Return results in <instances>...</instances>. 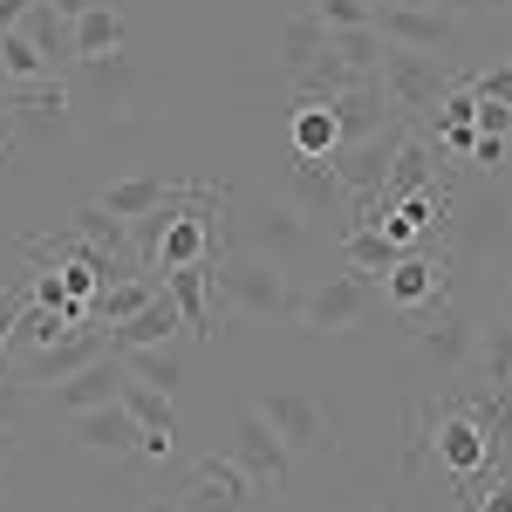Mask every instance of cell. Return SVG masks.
<instances>
[{
  "label": "cell",
  "mask_w": 512,
  "mask_h": 512,
  "mask_svg": "<svg viewBox=\"0 0 512 512\" xmlns=\"http://www.w3.org/2000/svg\"><path fill=\"white\" fill-rule=\"evenodd\" d=\"M212 287H219V301H226L233 315H253V321L301 315V294L287 287V274H280L274 260L233 246V239H226V253H219V267H212Z\"/></svg>",
  "instance_id": "obj_1"
},
{
  "label": "cell",
  "mask_w": 512,
  "mask_h": 512,
  "mask_svg": "<svg viewBox=\"0 0 512 512\" xmlns=\"http://www.w3.org/2000/svg\"><path fill=\"white\" fill-rule=\"evenodd\" d=\"M233 246L260 253V260H274V267H294V260L315 253L321 239H315V219L280 192V198H246V219H239Z\"/></svg>",
  "instance_id": "obj_2"
},
{
  "label": "cell",
  "mask_w": 512,
  "mask_h": 512,
  "mask_svg": "<svg viewBox=\"0 0 512 512\" xmlns=\"http://www.w3.org/2000/svg\"><path fill=\"white\" fill-rule=\"evenodd\" d=\"M376 82H383L390 110L410 123V117H424V110H437V103L458 89V69H451V62H437V55H424V48H390V41H383Z\"/></svg>",
  "instance_id": "obj_3"
},
{
  "label": "cell",
  "mask_w": 512,
  "mask_h": 512,
  "mask_svg": "<svg viewBox=\"0 0 512 512\" xmlns=\"http://www.w3.org/2000/svg\"><path fill=\"white\" fill-rule=\"evenodd\" d=\"M260 417H267V431L294 451V458H315V451H328V417H321V403L308 390H294V383H274V390H260V403H253Z\"/></svg>",
  "instance_id": "obj_4"
},
{
  "label": "cell",
  "mask_w": 512,
  "mask_h": 512,
  "mask_svg": "<svg viewBox=\"0 0 512 512\" xmlns=\"http://www.w3.org/2000/svg\"><path fill=\"white\" fill-rule=\"evenodd\" d=\"M369 308H376V280L369 274H335V280H321L315 294L301 301V321H308L315 335H349Z\"/></svg>",
  "instance_id": "obj_5"
},
{
  "label": "cell",
  "mask_w": 512,
  "mask_h": 512,
  "mask_svg": "<svg viewBox=\"0 0 512 512\" xmlns=\"http://www.w3.org/2000/svg\"><path fill=\"white\" fill-rule=\"evenodd\" d=\"M226 458H233V465L253 478V485H287V478H294V451H287V444L267 431V417H260V410H239L233 451H226Z\"/></svg>",
  "instance_id": "obj_6"
},
{
  "label": "cell",
  "mask_w": 512,
  "mask_h": 512,
  "mask_svg": "<svg viewBox=\"0 0 512 512\" xmlns=\"http://www.w3.org/2000/svg\"><path fill=\"white\" fill-rule=\"evenodd\" d=\"M376 35L390 41V48L444 55L458 41V14H444V7H376Z\"/></svg>",
  "instance_id": "obj_7"
},
{
  "label": "cell",
  "mask_w": 512,
  "mask_h": 512,
  "mask_svg": "<svg viewBox=\"0 0 512 512\" xmlns=\"http://www.w3.org/2000/svg\"><path fill=\"white\" fill-rule=\"evenodd\" d=\"M123 383H130V362H123L117 349H103L96 362H82L76 376H62V383H48L55 390V410H96V403H117L123 396Z\"/></svg>",
  "instance_id": "obj_8"
},
{
  "label": "cell",
  "mask_w": 512,
  "mask_h": 512,
  "mask_svg": "<svg viewBox=\"0 0 512 512\" xmlns=\"http://www.w3.org/2000/svg\"><path fill=\"white\" fill-rule=\"evenodd\" d=\"M246 485L253 478L239 472L233 458H198L185 492H178V512H239L246 506Z\"/></svg>",
  "instance_id": "obj_9"
},
{
  "label": "cell",
  "mask_w": 512,
  "mask_h": 512,
  "mask_svg": "<svg viewBox=\"0 0 512 512\" xmlns=\"http://www.w3.org/2000/svg\"><path fill=\"white\" fill-rule=\"evenodd\" d=\"M69 431H76V444L96 451V458H130L137 437H144V424H137L123 403H96V410H76V417H69Z\"/></svg>",
  "instance_id": "obj_10"
},
{
  "label": "cell",
  "mask_w": 512,
  "mask_h": 512,
  "mask_svg": "<svg viewBox=\"0 0 512 512\" xmlns=\"http://www.w3.org/2000/svg\"><path fill=\"white\" fill-rule=\"evenodd\" d=\"M103 349H110V342H103V328H69L62 342H48V349L28 355L14 376H21V383H62V376H76L82 362H96Z\"/></svg>",
  "instance_id": "obj_11"
},
{
  "label": "cell",
  "mask_w": 512,
  "mask_h": 512,
  "mask_svg": "<svg viewBox=\"0 0 512 512\" xmlns=\"http://www.w3.org/2000/svg\"><path fill=\"white\" fill-rule=\"evenodd\" d=\"M178 328H185V315H178V301H171V294L158 287V294H151V301H144V308H137L130 321L103 328V342H110L117 355H130V349H158V342H171Z\"/></svg>",
  "instance_id": "obj_12"
},
{
  "label": "cell",
  "mask_w": 512,
  "mask_h": 512,
  "mask_svg": "<svg viewBox=\"0 0 512 512\" xmlns=\"http://www.w3.org/2000/svg\"><path fill=\"white\" fill-rule=\"evenodd\" d=\"M417 349L431 355L437 369H465V362H472V349H478V328L458 315V308H437V315L417 328Z\"/></svg>",
  "instance_id": "obj_13"
},
{
  "label": "cell",
  "mask_w": 512,
  "mask_h": 512,
  "mask_svg": "<svg viewBox=\"0 0 512 512\" xmlns=\"http://www.w3.org/2000/svg\"><path fill=\"white\" fill-rule=\"evenodd\" d=\"M21 35L48 55V69H55V76H69V69H76V21H62L48 0H35V7L21 14Z\"/></svg>",
  "instance_id": "obj_14"
},
{
  "label": "cell",
  "mask_w": 512,
  "mask_h": 512,
  "mask_svg": "<svg viewBox=\"0 0 512 512\" xmlns=\"http://www.w3.org/2000/svg\"><path fill=\"white\" fill-rule=\"evenodd\" d=\"M492 451H499V444L485 437V424H478V417H451V424L437 431V458H444L458 478L485 472V465H492Z\"/></svg>",
  "instance_id": "obj_15"
},
{
  "label": "cell",
  "mask_w": 512,
  "mask_h": 512,
  "mask_svg": "<svg viewBox=\"0 0 512 512\" xmlns=\"http://www.w3.org/2000/svg\"><path fill=\"white\" fill-rule=\"evenodd\" d=\"M164 294L178 301V315H185V328L192 335H212V260H198V267H171L164 274Z\"/></svg>",
  "instance_id": "obj_16"
},
{
  "label": "cell",
  "mask_w": 512,
  "mask_h": 512,
  "mask_svg": "<svg viewBox=\"0 0 512 512\" xmlns=\"http://www.w3.org/2000/svg\"><path fill=\"white\" fill-rule=\"evenodd\" d=\"M287 144H294V158H335L342 151V123L328 103H301L294 123H287Z\"/></svg>",
  "instance_id": "obj_17"
},
{
  "label": "cell",
  "mask_w": 512,
  "mask_h": 512,
  "mask_svg": "<svg viewBox=\"0 0 512 512\" xmlns=\"http://www.w3.org/2000/svg\"><path fill=\"white\" fill-rule=\"evenodd\" d=\"M342 260H349V274H390L396 260H403V246H396L390 233H383V226H349V233H342Z\"/></svg>",
  "instance_id": "obj_18"
},
{
  "label": "cell",
  "mask_w": 512,
  "mask_h": 512,
  "mask_svg": "<svg viewBox=\"0 0 512 512\" xmlns=\"http://www.w3.org/2000/svg\"><path fill=\"white\" fill-rule=\"evenodd\" d=\"M321 55H328V28L315 21V7H308V14H287V21H280V69L301 76Z\"/></svg>",
  "instance_id": "obj_19"
},
{
  "label": "cell",
  "mask_w": 512,
  "mask_h": 512,
  "mask_svg": "<svg viewBox=\"0 0 512 512\" xmlns=\"http://www.w3.org/2000/svg\"><path fill=\"white\" fill-rule=\"evenodd\" d=\"M342 192H349V185L335 178V164H328V158H301V164H294V185H287V198H294L308 219H321V212H328Z\"/></svg>",
  "instance_id": "obj_20"
},
{
  "label": "cell",
  "mask_w": 512,
  "mask_h": 512,
  "mask_svg": "<svg viewBox=\"0 0 512 512\" xmlns=\"http://www.w3.org/2000/svg\"><path fill=\"white\" fill-rule=\"evenodd\" d=\"M383 280H390V301L403 308V315H417V308H431V301H437V267H431V260H417V253H403Z\"/></svg>",
  "instance_id": "obj_21"
},
{
  "label": "cell",
  "mask_w": 512,
  "mask_h": 512,
  "mask_svg": "<svg viewBox=\"0 0 512 512\" xmlns=\"http://www.w3.org/2000/svg\"><path fill=\"white\" fill-rule=\"evenodd\" d=\"M151 294H158V280H151V274H123V280H110V287L96 294V308H82V315H96L103 328H117V321H130Z\"/></svg>",
  "instance_id": "obj_22"
},
{
  "label": "cell",
  "mask_w": 512,
  "mask_h": 512,
  "mask_svg": "<svg viewBox=\"0 0 512 512\" xmlns=\"http://www.w3.org/2000/svg\"><path fill=\"white\" fill-rule=\"evenodd\" d=\"M123 362H130V376H137V383H151V390H164V396L185 390V369H192L171 342H158V349H130Z\"/></svg>",
  "instance_id": "obj_23"
},
{
  "label": "cell",
  "mask_w": 512,
  "mask_h": 512,
  "mask_svg": "<svg viewBox=\"0 0 512 512\" xmlns=\"http://www.w3.org/2000/svg\"><path fill=\"white\" fill-rule=\"evenodd\" d=\"M0 82H62L21 28H0Z\"/></svg>",
  "instance_id": "obj_24"
},
{
  "label": "cell",
  "mask_w": 512,
  "mask_h": 512,
  "mask_svg": "<svg viewBox=\"0 0 512 512\" xmlns=\"http://www.w3.org/2000/svg\"><path fill=\"white\" fill-rule=\"evenodd\" d=\"M123 14L103 0V7H89V14H76V62H89V55H117L123 48Z\"/></svg>",
  "instance_id": "obj_25"
},
{
  "label": "cell",
  "mask_w": 512,
  "mask_h": 512,
  "mask_svg": "<svg viewBox=\"0 0 512 512\" xmlns=\"http://www.w3.org/2000/svg\"><path fill=\"white\" fill-rule=\"evenodd\" d=\"M171 192H178V185H164V178H123V185H110L96 205H103L110 219H144V212H158Z\"/></svg>",
  "instance_id": "obj_26"
},
{
  "label": "cell",
  "mask_w": 512,
  "mask_h": 512,
  "mask_svg": "<svg viewBox=\"0 0 512 512\" xmlns=\"http://www.w3.org/2000/svg\"><path fill=\"white\" fill-rule=\"evenodd\" d=\"M76 239L103 246V253L123 260V267H137V260H130V219H110L103 205H82V212H76Z\"/></svg>",
  "instance_id": "obj_27"
},
{
  "label": "cell",
  "mask_w": 512,
  "mask_h": 512,
  "mask_svg": "<svg viewBox=\"0 0 512 512\" xmlns=\"http://www.w3.org/2000/svg\"><path fill=\"white\" fill-rule=\"evenodd\" d=\"M82 69V82H89V89H96V96H110V103H130V89H137V69H130V55H89V62H76Z\"/></svg>",
  "instance_id": "obj_28"
},
{
  "label": "cell",
  "mask_w": 512,
  "mask_h": 512,
  "mask_svg": "<svg viewBox=\"0 0 512 512\" xmlns=\"http://www.w3.org/2000/svg\"><path fill=\"white\" fill-rule=\"evenodd\" d=\"M328 55H342L355 76H376V62H383V35H376V28H328Z\"/></svg>",
  "instance_id": "obj_29"
},
{
  "label": "cell",
  "mask_w": 512,
  "mask_h": 512,
  "mask_svg": "<svg viewBox=\"0 0 512 512\" xmlns=\"http://www.w3.org/2000/svg\"><path fill=\"white\" fill-rule=\"evenodd\" d=\"M117 403L130 410V417H137V424H144V431H171V396L151 390V383H137V376H130Z\"/></svg>",
  "instance_id": "obj_30"
},
{
  "label": "cell",
  "mask_w": 512,
  "mask_h": 512,
  "mask_svg": "<svg viewBox=\"0 0 512 512\" xmlns=\"http://www.w3.org/2000/svg\"><path fill=\"white\" fill-rule=\"evenodd\" d=\"M321 28H376V7L369 0H315Z\"/></svg>",
  "instance_id": "obj_31"
},
{
  "label": "cell",
  "mask_w": 512,
  "mask_h": 512,
  "mask_svg": "<svg viewBox=\"0 0 512 512\" xmlns=\"http://www.w3.org/2000/svg\"><path fill=\"white\" fill-rule=\"evenodd\" d=\"M485 376H492V390H512V328H492V342H485Z\"/></svg>",
  "instance_id": "obj_32"
},
{
  "label": "cell",
  "mask_w": 512,
  "mask_h": 512,
  "mask_svg": "<svg viewBox=\"0 0 512 512\" xmlns=\"http://www.w3.org/2000/svg\"><path fill=\"white\" fill-rule=\"evenodd\" d=\"M21 410H28V383L0 362V424H14V431H21Z\"/></svg>",
  "instance_id": "obj_33"
},
{
  "label": "cell",
  "mask_w": 512,
  "mask_h": 512,
  "mask_svg": "<svg viewBox=\"0 0 512 512\" xmlns=\"http://www.w3.org/2000/svg\"><path fill=\"white\" fill-rule=\"evenodd\" d=\"M472 130H478V137H506V130H512V103H492V96H478Z\"/></svg>",
  "instance_id": "obj_34"
},
{
  "label": "cell",
  "mask_w": 512,
  "mask_h": 512,
  "mask_svg": "<svg viewBox=\"0 0 512 512\" xmlns=\"http://www.w3.org/2000/svg\"><path fill=\"white\" fill-rule=\"evenodd\" d=\"M478 96H492V103H512V62H499V69H485V76H472Z\"/></svg>",
  "instance_id": "obj_35"
},
{
  "label": "cell",
  "mask_w": 512,
  "mask_h": 512,
  "mask_svg": "<svg viewBox=\"0 0 512 512\" xmlns=\"http://www.w3.org/2000/svg\"><path fill=\"white\" fill-rule=\"evenodd\" d=\"M465 164H478V171H499V164H506V137H472Z\"/></svg>",
  "instance_id": "obj_36"
},
{
  "label": "cell",
  "mask_w": 512,
  "mask_h": 512,
  "mask_svg": "<svg viewBox=\"0 0 512 512\" xmlns=\"http://www.w3.org/2000/svg\"><path fill=\"white\" fill-rule=\"evenodd\" d=\"M472 512H512V478H499V472H492V492H485V499H478Z\"/></svg>",
  "instance_id": "obj_37"
},
{
  "label": "cell",
  "mask_w": 512,
  "mask_h": 512,
  "mask_svg": "<svg viewBox=\"0 0 512 512\" xmlns=\"http://www.w3.org/2000/svg\"><path fill=\"white\" fill-rule=\"evenodd\" d=\"M14 328H21V294H0V349H7Z\"/></svg>",
  "instance_id": "obj_38"
},
{
  "label": "cell",
  "mask_w": 512,
  "mask_h": 512,
  "mask_svg": "<svg viewBox=\"0 0 512 512\" xmlns=\"http://www.w3.org/2000/svg\"><path fill=\"white\" fill-rule=\"evenodd\" d=\"M137 451H144V458H171V431H144V437H137Z\"/></svg>",
  "instance_id": "obj_39"
},
{
  "label": "cell",
  "mask_w": 512,
  "mask_h": 512,
  "mask_svg": "<svg viewBox=\"0 0 512 512\" xmlns=\"http://www.w3.org/2000/svg\"><path fill=\"white\" fill-rule=\"evenodd\" d=\"M14 458H21V431H14V424H0V465H14Z\"/></svg>",
  "instance_id": "obj_40"
},
{
  "label": "cell",
  "mask_w": 512,
  "mask_h": 512,
  "mask_svg": "<svg viewBox=\"0 0 512 512\" xmlns=\"http://www.w3.org/2000/svg\"><path fill=\"white\" fill-rule=\"evenodd\" d=\"M35 0H0V28H21V14H28Z\"/></svg>",
  "instance_id": "obj_41"
},
{
  "label": "cell",
  "mask_w": 512,
  "mask_h": 512,
  "mask_svg": "<svg viewBox=\"0 0 512 512\" xmlns=\"http://www.w3.org/2000/svg\"><path fill=\"white\" fill-rule=\"evenodd\" d=\"M48 7H55L62 21H76V14H89V7H103V0H48Z\"/></svg>",
  "instance_id": "obj_42"
},
{
  "label": "cell",
  "mask_w": 512,
  "mask_h": 512,
  "mask_svg": "<svg viewBox=\"0 0 512 512\" xmlns=\"http://www.w3.org/2000/svg\"><path fill=\"white\" fill-rule=\"evenodd\" d=\"M444 14H478V0H437Z\"/></svg>",
  "instance_id": "obj_43"
},
{
  "label": "cell",
  "mask_w": 512,
  "mask_h": 512,
  "mask_svg": "<svg viewBox=\"0 0 512 512\" xmlns=\"http://www.w3.org/2000/svg\"><path fill=\"white\" fill-rule=\"evenodd\" d=\"M383 7H437V0H383Z\"/></svg>",
  "instance_id": "obj_44"
},
{
  "label": "cell",
  "mask_w": 512,
  "mask_h": 512,
  "mask_svg": "<svg viewBox=\"0 0 512 512\" xmlns=\"http://www.w3.org/2000/svg\"><path fill=\"white\" fill-rule=\"evenodd\" d=\"M478 7H492V14H512V0H478Z\"/></svg>",
  "instance_id": "obj_45"
},
{
  "label": "cell",
  "mask_w": 512,
  "mask_h": 512,
  "mask_svg": "<svg viewBox=\"0 0 512 512\" xmlns=\"http://www.w3.org/2000/svg\"><path fill=\"white\" fill-rule=\"evenodd\" d=\"M369 7H383V0H369Z\"/></svg>",
  "instance_id": "obj_46"
},
{
  "label": "cell",
  "mask_w": 512,
  "mask_h": 512,
  "mask_svg": "<svg viewBox=\"0 0 512 512\" xmlns=\"http://www.w3.org/2000/svg\"><path fill=\"white\" fill-rule=\"evenodd\" d=\"M171 512H178V506H171Z\"/></svg>",
  "instance_id": "obj_47"
}]
</instances>
